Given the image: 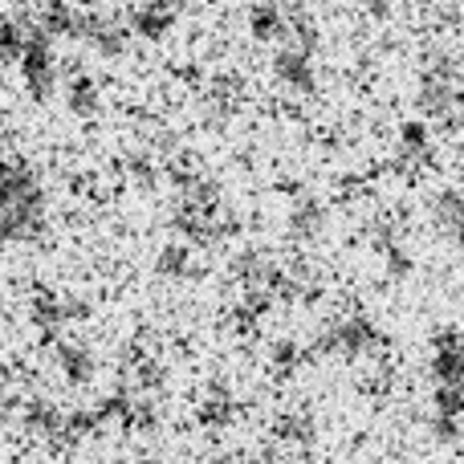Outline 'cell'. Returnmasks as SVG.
Returning <instances> with one entry per match:
<instances>
[{
	"instance_id": "obj_1",
	"label": "cell",
	"mask_w": 464,
	"mask_h": 464,
	"mask_svg": "<svg viewBox=\"0 0 464 464\" xmlns=\"http://www.w3.org/2000/svg\"><path fill=\"white\" fill-rule=\"evenodd\" d=\"M253 29L261 33V37H273V33L281 29V8L273 5V0H261V5L253 8Z\"/></svg>"
}]
</instances>
